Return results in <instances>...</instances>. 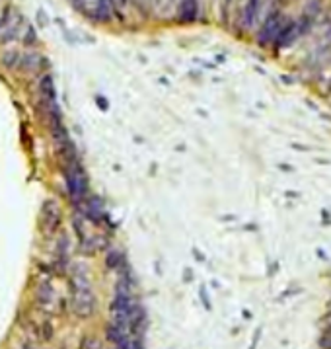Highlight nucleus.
Here are the masks:
<instances>
[{
    "instance_id": "obj_4",
    "label": "nucleus",
    "mask_w": 331,
    "mask_h": 349,
    "mask_svg": "<svg viewBox=\"0 0 331 349\" xmlns=\"http://www.w3.org/2000/svg\"><path fill=\"white\" fill-rule=\"evenodd\" d=\"M16 72H20L27 78H37L43 72H47V57L37 47H21L20 65H18Z\"/></svg>"
},
{
    "instance_id": "obj_1",
    "label": "nucleus",
    "mask_w": 331,
    "mask_h": 349,
    "mask_svg": "<svg viewBox=\"0 0 331 349\" xmlns=\"http://www.w3.org/2000/svg\"><path fill=\"white\" fill-rule=\"evenodd\" d=\"M70 306L78 318H90L96 312V297L86 269L74 267L70 273Z\"/></svg>"
},
{
    "instance_id": "obj_13",
    "label": "nucleus",
    "mask_w": 331,
    "mask_h": 349,
    "mask_svg": "<svg viewBox=\"0 0 331 349\" xmlns=\"http://www.w3.org/2000/svg\"><path fill=\"white\" fill-rule=\"evenodd\" d=\"M105 263L109 269H123L125 267V256L123 252L119 250H109L107 252V258H105Z\"/></svg>"
},
{
    "instance_id": "obj_5",
    "label": "nucleus",
    "mask_w": 331,
    "mask_h": 349,
    "mask_svg": "<svg viewBox=\"0 0 331 349\" xmlns=\"http://www.w3.org/2000/svg\"><path fill=\"white\" fill-rule=\"evenodd\" d=\"M23 22H25L23 14L14 4H8V8L0 16V45L18 41V33Z\"/></svg>"
},
{
    "instance_id": "obj_8",
    "label": "nucleus",
    "mask_w": 331,
    "mask_h": 349,
    "mask_svg": "<svg viewBox=\"0 0 331 349\" xmlns=\"http://www.w3.org/2000/svg\"><path fill=\"white\" fill-rule=\"evenodd\" d=\"M61 222H62V209L55 199H47L41 205V213H39V224L41 230L47 236H55L61 232Z\"/></svg>"
},
{
    "instance_id": "obj_14",
    "label": "nucleus",
    "mask_w": 331,
    "mask_h": 349,
    "mask_svg": "<svg viewBox=\"0 0 331 349\" xmlns=\"http://www.w3.org/2000/svg\"><path fill=\"white\" fill-rule=\"evenodd\" d=\"M234 8V0H220V20L224 25L230 23V14Z\"/></svg>"
},
{
    "instance_id": "obj_7",
    "label": "nucleus",
    "mask_w": 331,
    "mask_h": 349,
    "mask_svg": "<svg viewBox=\"0 0 331 349\" xmlns=\"http://www.w3.org/2000/svg\"><path fill=\"white\" fill-rule=\"evenodd\" d=\"M35 305L39 306V310L53 314V312H62V301L59 299L55 287L51 285V279H43L37 283L35 287Z\"/></svg>"
},
{
    "instance_id": "obj_19",
    "label": "nucleus",
    "mask_w": 331,
    "mask_h": 349,
    "mask_svg": "<svg viewBox=\"0 0 331 349\" xmlns=\"http://www.w3.org/2000/svg\"><path fill=\"white\" fill-rule=\"evenodd\" d=\"M259 336H261V330H257V332H255V336H253V344H251V348H249V349H255V346H257V340H259Z\"/></svg>"
},
{
    "instance_id": "obj_16",
    "label": "nucleus",
    "mask_w": 331,
    "mask_h": 349,
    "mask_svg": "<svg viewBox=\"0 0 331 349\" xmlns=\"http://www.w3.org/2000/svg\"><path fill=\"white\" fill-rule=\"evenodd\" d=\"M82 349H102V344L96 338H86V342L82 344Z\"/></svg>"
},
{
    "instance_id": "obj_6",
    "label": "nucleus",
    "mask_w": 331,
    "mask_h": 349,
    "mask_svg": "<svg viewBox=\"0 0 331 349\" xmlns=\"http://www.w3.org/2000/svg\"><path fill=\"white\" fill-rule=\"evenodd\" d=\"M283 23H285L283 6H273V8L269 10V14L263 18V22H261V25H259V29H257V37H255L257 45L269 47V45L273 43L275 35L279 33V29H281Z\"/></svg>"
},
{
    "instance_id": "obj_18",
    "label": "nucleus",
    "mask_w": 331,
    "mask_h": 349,
    "mask_svg": "<svg viewBox=\"0 0 331 349\" xmlns=\"http://www.w3.org/2000/svg\"><path fill=\"white\" fill-rule=\"evenodd\" d=\"M8 4H12V0H0V16H2V12L8 8Z\"/></svg>"
},
{
    "instance_id": "obj_20",
    "label": "nucleus",
    "mask_w": 331,
    "mask_h": 349,
    "mask_svg": "<svg viewBox=\"0 0 331 349\" xmlns=\"http://www.w3.org/2000/svg\"><path fill=\"white\" fill-rule=\"evenodd\" d=\"M328 94H331V80H330V88H328Z\"/></svg>"
},
{
    "instance_id": "obj_2",
    "label": "nucleus",
    "mask_w": 331,
    "mask_h": 349,
    "mask_svg": "<svg viewBox=\"0 0 331 349\" xmlns=\"http://www.w3.org/2000/svg\"><path fill=\"white\" fill-rule=\"evenodd\" d=\"M62 164V179H64V191H66V197L72 205H76L78 201H82L88 193H90V187H88V177L86 172L80 164V156H68V158H62L61 160Z\"/></svg>"
},
{
    "instance_id": "obj_12",
    "label": "nucleus",
    "mask_w": 331,
    "mask_h": 349,
    "mask_svg": "<svg viewBox=\"0 0 331 349\" xmlns=\"http://www.w3.org/2000/svg\"><path fill=\"white\" fill-rule=\"evenodd\" d=\"M18 43L21 47H37V31L33 27V23H29L27 20L21 23L20 27V33H18Z\"/></svg>"
},
{
    "instance_id": "obj_10",
    "label": "nucleus",
    "mask_w": 331,
    "mask_h": 349,
    "mask_svg": "<svg viewBox=\"0 0 331 349\" xmlns=\"http://www.w3.org/2000/svg\"><path fill=\"white\" fill-rule=\"evenodd\" d=\"M265 0H246L240 6V14H238V27L240 31H249L253 29V25L257 23L261 10H263Z\"/></svg>"
},
{
    "instance_id": "obj_9",
    "label": "nucleus",
    "mask_w": 331,
    "mask_h": 349,
    "mask_svg": "<svg viewBox=\"0 0 331 349\" xmlns=\"http://www.w3.org/2000/svg\"><path fill=\"white\" fill-rule=\"evenodd\" d=\"M76 211L88 218L94 226H107V215H105V209L102 205V201L94 195V193H88L82 201H78L76 205Z\"/></svg>"
},
{
    "instance_id": "obj_11",
    "label": "nucleus",
    "mask_w": 331,
    "mask_h": 349,
    "mask_svg": "<svg viewBox=\"0 0 331 349\" xmlns=\"http://www.w3.org/2000/svg\"><path fill=\"white\" fill-rule=\"evenodd\" d=\"M296 37H298L296 20H289V22H285V23L281 25V29H279V33L275 35V39H273L271 47H273V51H281V49L289 47V45H290Z\"/></svg>"
},
{
    "instance_id": "obj_15",
    "label": "nucleus",
    "mask_w": 331,
    "mask_h": 349,
    "mask_svg": "<svg viewBox=\"0 0 331 349\" xmlns=\"http://www.w3.org/2000/svg\"><path fill=\"white\" fill-rule=\"evenodd\" d=\"M119 349H145L143 348V342H141V338L139 336H129L127 340H123L119 346Z\"/></svg>"
},
{
    "instance_id": "obj_3",
    "label": "nucleus",
    "mask_w": 331,
    "mask_h": 349,
    "mask_svg": "<svg viewBox=\"0 0 331 349\" xmlns=\"http://www.w3.org/2000/svg\"><path fill=\"white\" fill-rule=\"evenodd\" d=\"M70 4L94 23H109L115 18L111 0H70Z\"/></svg>"
},
{
    "instance_id": "obj_17",
    "label": "nucleus",
    "mask_w": 331,
    "mask_h": 349,
    "mask_svg": "<svg viewBox=\"0 0 331 349\" xmlns=\"http://www.w3.org/2000/svg\"><path fill=\"white\" fill-rule=\"evenodd\" d=\"M320 348L322 349H331V338L330 336H326V338H322V340H320Z\"/></svg>"
}]
</instances>
